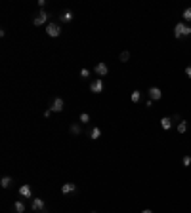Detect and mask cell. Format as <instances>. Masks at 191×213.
I'll list each match as a JSON object with an SVG mask.
<instances>
[{"mask_svg":"<svg viewBox=\"0 0 191 213\" xmlns=\"http://www.w3.org/2000/svg\"><path fill=\"white\" fill-rule=\"evenodd\" d=\"M174 36H176V38H185V36H191V27L180 21L178 25L174 27Z\"/></svg>","mask_w":191,"mask_h":213,"instance_id":"1","label":"cell"},{"mask_svg":"<svg viewBox=\"0 0 191 213\" xmlns=\"http://www.w3.org/2000/svg\"><path fill=\"white\" fill-rule=\"evenodd\" d=\"M46 34H48V36H52V38H57V36L61 34L59 25H57V23H54V21H50V23L46 25Z\"/></svg>","mask_w":191,"mask_h":213,"instance_id":"2","label":"cell"},{"mask_svg":"<svg viewBox=\"0 0 191 213\" xmlns=\"http://www.w3.org/2000/svg\"><path fill=\"white\" fill-rule=\"evenodd\" d=\"M48 17H50V13L44 12V10H40V13L33 19V25H36V27H40V25H48Z\"/></svg>","mask_w":191,"mask_h":213,"instance_id":"3","label":"cell"},{"mask_svg":"<svg viewBox=\"0 0 191 213\" xmlns=\"http://www.w3.org/2000/svg\"><path fill=\"white\" fill-rule=\"evenodd\" d=\"M90 89H92V93H101V91H103V78H96V80H92Z\"/></svg>","mask_w":191,"mask_h":213,"instance_id":"4","label":"cell"},{"mask_svg":"<svg viewBox=\"0 0 191 213\" xmlns=\"http://www.w3.org/2000/svg\"><path fill=\"white\" fill-rule=\"evenodd\" d=\"M31 209H33V211H46V204H44V200H42V198H33V202H31Z\"/></svg>","mask_w":191,"mask_h":213,"instance_id":"5","label":"cell"},{"mask_svg":"<svg viewBox=\"0 0 191 213\" xmlns=\"http://www.w3.org/2000/svg\"><path fill=\"white\" fill-rule=\"evenodd\" d=\"M147 93H149V99H151V101H159V99L162 97V91H161L157 86H151V88L147 89Z\"/></svg>","mask_w":191,"mask_h":213,"instance_id":"6","label":"cell"},{"mask_svg":"<svg viewBox=\"0 0 191 213\" xmlns=\"http://www.w3.org/2000/svg\"><path fill=\"white\" fill-rule=\"evenodd\" d=\"M50 109H52V112H61V110L65 109L63 99H61V97H56V99L52 101V107H50Z\"/></svg>","mask_w":191,"mask_h":213,"instance_id":"7","label":"cell"},{"mask_svg":"<svg viewBox=\"0 0 191 213\" xmlns=\"http://www.w3.org/2000/svg\"><path fill=\"white\" fill-rule=\"evenodd\" d=\"M96 74H98V76H107V73H109V67L101 61V63H98V65H96Z\"/></svg>","mask_w":191,"mask_h":213,"instance_id":"8","label":"cell"},{"mask_svg":"<svg viewBox=\"0 0 191 213\" xmlns=\"http://www.w3.org/2000/svg\"><path fill=\"white\" fill-rule=\"evenodd\" d=\"M88 137H90L92 141H98V139L101 137V129H100L98 126H94V128H90V131H88Z\"/></svg>","mask_w":191,"mask_h":213,"instance_id":"9","label":"cell"},{"mask_svg":"<svg viewBox=\"0 0 191 213\" xmlns=\"http://www.w3.org/2000/svg\"><path fill=\"white\" fill-rule=\"evenodd\" d=\"M77 190V185L75 183H65V185H61V192L63 194H71V192H75Z\"/></svg>","mask_w":191,"mask_h":213,"instance_id":"10","label":"cell"},{"mask_svg":"<svg viewBox=\"0 0 191 213\" xmlns=\"http://www.w3.org/2000/svg\"><path fill=\"white\" fill-rule=\"evenodd\" d=\"M19 194H21L23 198H31V196H33L31 186H29V185H21V186H19Z\"/></svg>","mask_w":191,"mask_h":213,"instance_id":"11","label":"cell"},{"mask_svg":"<svg viewBox=\"0 0 191 213\" xmlns=\"http://www.w3.org/2000/svg\"><path fill=\"white\" fill-rule=\"evenodd\" d=\"M73 12H69V10H65L61 15H59V21H63V23H71V21H73Z\"/></svg>","mask_w":191,"mask_h":213,"instance_id":"12","label":"cell"},{"mask_svg":"<svg viewBox=\"0 0 191 213\" xmlns=\"http://www.w3.org/2000/svg\"><path fill=\"white\" fill-rule=\"evenodd\" d=\"M25 209H27V207H25V204H23L21 200H17V202L14 204V211H15V213H25Z\"/></svg>","mask_w":191,"mask_h":213,"instance_id":"13","label":"cell"},{"mask_svg":"<svg viewBox=\"0 0 191 213\" xmlns=\"http://www.w3.org/2000/svg\"><path fill=\"white\" fill-rule=\"evenodd\" d=\"M0 186H2V188H10V186H12V177L4 175L2 179H0Z\"/></svg>","mask_w":191,"mask_h":213,"instance_id":"14","label":"cell"},{"mask_svg":"<svg viewBox=\"0 0 191 213\" xmlns=\"http://www.w3.org/2000/svg\"><path fill=\"white\" fill-rule=\"evenodd\" d=\"M161 128L162 129H170L172 128V118H162V120H161Z\"/></svg>","mask_w":191,"mask_h":213,"instance_id":"15","label":"cell"},{"mask_svg":"<svg viewBox=\"0 0 191 213\" xmlns=\"http://www.w3.org/2000/svg\"><path fill=\"white\" fill-rule=\"evenodd\" d=\"M69 131L73 133V135H80L82 133V128H80V124H73V126L69 128Z\"/></svg>","mask_w":191,"mask_h":213,"instance_id":"16","label":"cell"},{"mask_svg":"<svg viewBox=\"0 0 191 213\" xmlns=\"http://www.w3.org/2000/svg\"><path fill=\"white\" fill-rule=\"evenodd\" d=\"M139 99H141V93H139V91H132V95H130V101H132V103H138Z\"/></svg>","mask_w":191,"mask_h":213,"instance_id":"17","label":"cell"},{"mask_svg":"<svg viewBox=\"0 0 191 213\" xmlns=\"http://www.w3.org/2000/svg\"><path fill=\"white\" fill-rule=\"evenodd\" d=\"M185 131H187V122L182 120V122L178 124V133H185Z\"/></svg>","mask_w":191,"mask_h":213,"instance_id":"18","label":"cell"},{"mask_svg":"<svg viewBox=\"0 0 191 213\" xmlns=\"http://www.w3.org/2000/svg\"><path fill=\"white\" fill-rule=\"evenodd\" d=\"M118 59H121V63H128V59H130V52H123Z\"/></svg>","mask_w":191,"mask_h":213,"instance_id":"19","label":"cell"},{"mask_svg":"<svg viewBox=\"0 0 191 213\" xmlns=\"http://www.w3.org/2000/svg\"><path fill=\"white\" fill-rule=\"evenodd\" d=\"M183 21H191V6L183 10Z\"/></svg>","mask_w":191,"mask_h":213,"instance_id":"20","label":"cell"},{"mask_svg":"<svg viewBox=\"0 0 191 213\" xmlns=\"http://www.w3.org/2000/svg\"><path fill=\"white\" fill-rule=\"evenodd\" d=\"M90 122V114L88 112H82L80 114V124H88Z\"/></svg>","mask_w":191,"mask_h":213,"instance_id":"21","label":"cell"},{"mask_svg":"<svg viewBox=\"0 0 191 213\" xmlns=\"http://www.w3.org/2000/svg\"><path fill=\"white\" fill-rule=\"evenodd\" d=\"M182 164H183L185 168H187V165L191 164V156H189V154H187V156H183V158H182Z\"/></svg>","mask_w":191,"mask_h":213,"instance_id":"22","label":"cell"},{"mask_svg":"<svg viewBox=\"0 0 191 213\" xmlns=\"http://www.w3.org/2000/svg\"><path fill=\"white\" fill-rule=\"evenodd\" d=\"M80 76H82V78H88V76H90V70H88V68H82V70H80Z\"/></svg>","mask_w":191,"mask_h":213,"instance_id":"23","label":"cell"},{"mask_svg":"<svg viewBox=\"0 0 191 213\" xmlns=\"http://www.w3.org/2000/svg\"><path fill=\"white\" fill-rule=\"evenodd\" d=\"M172 122H178V124L182 122V118H180V114H174V116H172Z\"/></svg>","mask_w":191,"mask_h":213,"instance_id":"24","label":"cell"},{"mask_svg":"<svg viewBox=\"0 0 191 213\" xmlns=\"http://www.w3.org/2000/svg\"><path fill=\"white\" fill-rule=\"evenodd\" d=\"M185 74H187V78H191V65L185 67Z\"/></svg>","mask_w":191,"mask_h":213,"instance_id":"25","label":"cell"},{"mask_svg":"<svg viewBox=\"0 0 191 213\" xmlns=\"http://www.w3.org/2000/svg\"><path fill=\"white\" fill-rule=\"evenodd\" d=\"M141 213H153V211H151V209H143Z\"/></svg>","mask_w":191,"mask_h":213,"instance_id":"26","label":"cell"},{"mask_svg":"<svg viewBox=\"0 0 191 213\" xmlns=\"http://www.w3.org/2000/svg\"><path fill=\"white\" fill-rule=\"evenodd\" d=\"M92 213H96V211H92Z\"/></svg>","mask_w":191,"mask_h":213,"instance_id":"27","label":"cell"}]
</instances>
